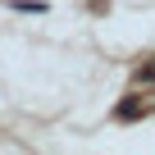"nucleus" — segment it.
<instances>
[{"instance_id": "f257e3e1", "label": "nucleus", "mask_w": 155, "mask_h": 155, "mask_svg": "<svg viewBox=\"0 0 155 155\" xmlns=\"http://www.w3.org/2000/svg\"><path fill=\"white\" fill-rule=\"evenodd\" d=\"M18 14H46V0H14Z\"/></svg>"}, {"instance_id": "f03ea898", "label": "nucleus", "mask_w": 155, "mask_h": 155, "mask_svg": "<svg viewBox=\"0 0 155 155\" xmlns=\"http://www.w3.org/2000/svg\"><path fill=\"white\" fill-rule=\"evenodd\" d=\"M137 82H141V87H150V82H155V59H150V64H141V68H137Z\"/></svg>"}, {"instance_id": "7ed1b4c3", "label": "nucleus", "mask_w": 155, "mask_h": 155, "mask_svg": "<svg viewBox=\"0 0 155 155\" xmlns=\"http://www.w3.org/2000/svg\"><path fill=\"white\" fill-rule=\"evenodd\" d=\"M137 114H141L137 101H123V105H119V119H137Z\"/></svg>"}]
</instances>
